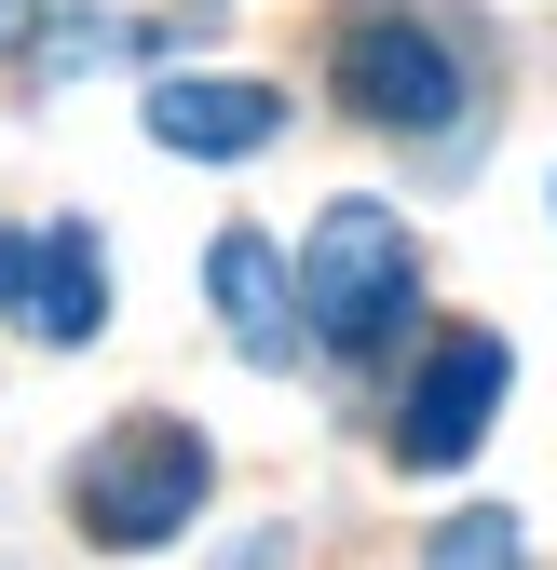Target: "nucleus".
Instances as JSON below:
<instances>
[{"instance_id": "1", "label": "nucleus", "mask_w": 557, "mask_h": 570, "mask_svg": "<svg viewBox=\"0 0 557 570\" xmlns=\"http://www.w3.org/2000/svg\"><path fill=\"white\" fill-rule=\"evenodd\" d=\"M204 489H218V449H204L190 421L136 407V421H109V435L68 462V517H82V543H109V557H150V543H177L204 517Z\"/></svg>"}, {"instance_id": "2", "label": "nucleus", "mask_w": 557, "mask_h": 570, "mask_svg": "<svg viewBox=\"0 0 557 570\" xmlns=\"http://www.w3.org/2000/svg\"><path fill=\"white\" fill-rule=\"evenodd\" d=\"M422 299V258H408V218L394 204H326L313 218V245H300V326L326 340V353H368V340H394V313Z\"/></svg>"}, {"instance_id": "3", "label": "nucleus", "mask_w": 557, "mask_h": 570, "mask_svg": "<svg viewBox=\"0 0 557 570\" xmlns=\"http://www.w3.org/2000/svg\"><path fill=\"white\" fill-rule=\"evenodd\" d=\"M340 96L368 122H394V136H449L462 122V55L422 14H354L340 28Z\"/></svg>"}, {"instance_id": "4", "label": "nucleus", "mask_w": 557, "mask_h": 570, "mask_svg": "<svg viewBox=\"0 0 557 570\" xmlns=\"http://www.w3.org/2000/svg\"><path fill=\"white\" fill-rule=\"evenodd\" d=\"M504 381H517V353H504L490 326H449V340L422 353V381H408V407H394V462H408V475L476 462V435H490Z\"/></svg>"}, {"instance_id": "5", "label": "nucleus", "mask_w": 557, "mask_h": 570, "mask_svg": "<svg viewBox=\"0 0 557 570\" xmlns=\"http://www.w3.org/2000/svg\"><path fill=\"white\" fill-rule=\"evenodd\" d=\"M0 313H14L28 340H55V353H82V340L109 326V258H96V232H82V218L0 232Z\"/></svg>"}, {"instance_id": "6", "label": "nucleus", "mask_w": 557, "mask_h": 570, "mask_svg": "<svg viewBox=\"0 0 557 570\" xmlns=\"http://www.w3.org/2000/svg\"><path fill=\"white\" fill-rule=\"evenodd\" d=\"M272 122H286V96L245 82V68H177V82H150V136H164V150H190V164L272 150Z\"/></svg>"}, {"instance_id": "7", "label": "nucleus", "mask_w": 557, "mask_h": 570, "mask_svg": "<svg viewBox=\"0 0 557 570\" xmlns=\"http://www.w3.org/2000/svg\"><path fill=\"white\" fill-rule=\"evenodd\" d=\"M204 285H218V313H232V340L258 353V367L300 353V272L272 258L258 232H218V245H204Z\"/></svg>"}, {"instance_id": "8", "label": "nucleus", "mask_w": 557, "mask_h": 570, "mask_svg": "<svg viewBox=\"0 0 557 570\" xmlns=\"http://www.w3.org/2000/svg\"><path fill=\"white\" fill-rule=\"evenodd\" d=\"M422 570H530V543H517V517L476 503V517H449V530L422 543Z\"/></svg>"}, {"instance_id": "9", "label": "nucleus", "mask_w": 557, "mask_h": 570, "mask_svg": "<svg viewBox=\"0 0 557 570\" xmlns=\"http://www.w3.org/2000/svg\"><path fill=\"white\" fill-rule=\"evenodd\" d=\"M14 28H28V0H0V41H14Z\"/></svg>"}]
</instances>
